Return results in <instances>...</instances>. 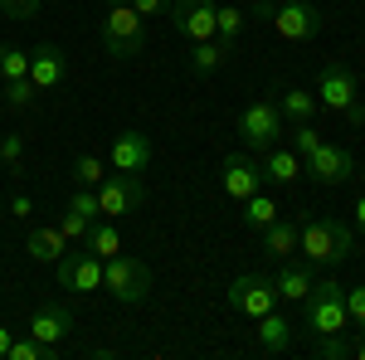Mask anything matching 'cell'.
Here are the masks:
<instances>
[{"label":"cell","mask_w":365,"mask_h":360,"mask_svg":"<svg viewBox=\"0 0 365 360\" xmlns=\"http://www.w3.org/2000/svg\"><path fill=\"white\" fill-rule=\"evenodd\" d=\"M297 249L307 253L312 268H336L356 253V234L346 220H302L297 224Z\"/></svg>","instance_id":"obj_1"},{"label":"cell","mask_w":365,"mask_h":360,"mask_svg":"<svg viewBox=\"0 0 365 360\" xmlns=\"http://www.w3.org/2000/svg\"><path fill=\"white\" fill-rule=\"evenodd\" d=\"M317 103H322L327 112H336L341 122H351V127H361V122H365L361 78H356L351 63H341V58H331V63L317 73Z\"/></svg>","instance_id":"obj_2"},{"label":"cell","mask_w":365,"mask_h":360,"mask_svg":"<svg viewBox=\"0 0 365 360\" xmlns=\"http://www.w3.org/2000/svg\"><path fill=\"white\" fill-rule=\"evenodd\" d=\"M302 307H307L312 336H336L351 326V317H346V287H341L336 277H317L312 292L302 297Z\"/></svg>","instance_id":"obj_3"},{"label":"cell","mask_w":365,"mask_h":360,"mask_svg":"<svg viewBox=\"0 0 365 360\" xmlns=\"http://www.w3.org/2000/svg\"><path fill=\"white\" fill-rule=\"evenodd\" d=\"M103 54H113L117 63L146 54V20H141L132 5H108V20H103Z\"/></svg>","instance_id":"obj_4"},{"label":"cell","mask_w":365,"mask_h":360,"mask_svg":"<svg viewBox=\"0 0 365 360\" xmlns=\"http://www.w3.org/2000/svg\"><path fill=\"white\" fill-rule=\"evenodd\" d=\"M103 287H108L122 307H137V302H146V292H151V268H146L141 258H132V253H117V258L103 263Z\"/></svg>","instance_id":"obj_5"},{"label":"cell","mask_w":365,"mask_h":360,"mask_svg":"<svg viewBox=\"0 0 365 360\" xmlns=\"http://www.w3.org/2000/svg\"><path fill=\"white\" fill-rule=\"evenodd\" d=\"M239 137L249 151H268V146H278L282 141V112L273 98H258L249 108L239 112Z\"/></svg>","instance_id":"obj_6"},{"label":"cell","mask_w":365,"mask_h":360,"mask_svg":"<svg viewBox=\"0 0 365 360\" xmlns=\"http://www.w3.org/2000/svg\"><path fill=\"white\" fill-rule=\"evenodd\" d=\"M268 25H273V34L287 39V44H312V39L322 34V10H317L312 0H282Z\"/></svg>","instance_id":"obj_7"},{"label":"cell","mask_w":365,"mask_h":360,"mask_svg":"<svg viewBox=\"0 0 365 360\" xmlns=\"http://www.w3.org/2000/svg\"><path fill=\"white\" fill-rule=\"evenodd\" d=\"M141 205H146V180H141V175H122V170H113V175L98 185V210H103L108 220L137 215Z\"/></svg>","instance_id":"obj_8"},{"label":"cell","mask_w":365,"mask_h":360,"mask_svg":"<svg viewBox=\"0 0 365 360\" xmlns=\"http://www.w3.org/2000/svg\"><path fill=\"white\" fill-rule=\"evenodd\" d=\"M229 307L239 312V317H263V312H273L278 307V287H273V277H263V273H244V277H234L229 282Z\"/></svg>","instance_id":"obj_9"},{"label":"cell","mask_w":365,"mask_h":360,"mask_svg":"<svg viewBox=\"0 0 365 360\" xmlns=\"http://www.w3.org/2000/svg\"><path fill=\"white\" fill-rule=\"evenodd\" d=\"M302 170L312 175V185H341V180H351L356 156H351V146H341V141H322L307 161H302Z\"/></svg>","instance_id":"obj_10"},{"label":"cell","mask_w":365,"mask_h":360,"mask_svg":"<svg viewBox=\"0 0 365 360\" xmlns=\"http://www.w3.org/2000/svg\"><path fill=\"white\" fill-rule=\"evenodd\" d=\"M54 273H58V287H68V292H98L103 287V258L93 249H73V253H63L54 263Z\"/></svg>","instance_id":"obj_11"},{"label":"cell","mask_w":365,"mask_h":360,"mask_svg":"<svg viewBox=\"0 0 365 360\" xmlns=\"http://www.w3.org/2000/svg\"><path fill=\"white\" fill-rule=\"evenodd\" d=\"M156 161V141L146 132H117L113 151H108V170H122V175H146Z\"/></svg>","instance_id":"obj_12"},{"label":"cell","mask_w":365,"mask_h":360,"mask_svg":"<svg viewBox=\"0 0 365 360\" xmlns=\"http://www.w3.org/2000/svg\"><path fill=\"white\" fill-rule=\"evenodd\" d=\"M215 0H170V29L180 34V39H190V44H200V39H215Z\"/></svg>","instance_id":"obj_13"},{"label":"cell","mask_w":365,"mask_h":360,"mask_svg":"<svg viewBox=\"0 0 365 360\" xmlns=\"http://www.w3.org/2000/svg\"><path fill=\"white\" fill-rule=\"evenodd\" d=\"M73 331H78V317H73V307H63V302H39L34 317H29V336H34V341L63 346Z\"/></svg>","instance_id":"obj_14"},{"label":"cell","mask_w":365,"mask_h":360,"mask_svg":"<svg viewBox=\"0 0 365 360\" xmlns=\"http://www.w3.org/2000/svg\"><path fill=\"white\" fill-rule=\"evenodd\" d=\"M220 185H225L229 200H249L253 190H263L268 180H263V166L253 161V156H244V151H234V156H225V166H220Z\"/></svg>","instance_id":"obj_15"},{"label":"cell","mask_w":365,"mask_h":360,"mask_svg":"<svg viewBox=\"0 0 365 360\" xmlns=\"http://www.w3.org/2000/svg\"><path fill=\"white\" fill-rule=\"evenodd\" d=\"M103 220V210H98V190H88V185H78V195L63 205V215H58V229H63V239L68 244H83L88 229Z\"/></svg>","instance_id":"obj_16"},{"label":"cell","mask_w":365,"mask_h":360,"mask_svg":"<svg viewBox=\"0 0 365 360\" xmlns=\"http://www.w3.org/2000/svg\"><path fill=\"white\" fill-rule=\"evenodd\" d=\"M29 78H34L39 93L63 88V78H68V54H63L58 44H39V49H29Z\"/></svg>","instance_id":"obj_17"},{"label":"cell","mask_w":365,"mask_h":360,"mask_svg":"<svg viewBox=\"0 0 365 360\" xmlns=\"http://www.w3.org/2000/svg\"><path fill=\"white\" fill-rule=\"evenodd\" d=\"M25 253L34 263H58L63 253H68V239H63V229L58 224H34L25 239Z\"/></svg>","instance_id":"obj_18"},{"label":"cell","mask_w":365,"mask_h":360,"mask_svg":"<svg viewBox=\"0 0 365 360\" xmlns=\"http://www.w3.org/2000/svg\"><path fill=\"white\" fill-rule=\"evenodd\" d=\"M292 322L282 317V312H263L258 317V351H268V356H287L292 351Z\"/></svg>","instance_id":"obj_19"},{"label":"cell","mask_w":365,"mask_h":360,"mask_svg":"<svg viewBox=\"0 0 365 360\" xmlns=\"http://www.w3.org/2000/svg\"><path fill=\"white\" fill-rule=\"evenodd\" d=\"M195 54H190V73L195 78H210V73H220L229 58H234V44H225V39H200V44H190Z\"/></svg>","instance_id":"obj_20"},{"label":"cell","mask_w":365,"mask_h":360,"mask_svg":"<svg viewBox=\"0 0 365 360\" xmlns=\"http://www.w3.org/2000/svg\"><path fill=\"white\" fill-rule=\"evenodd\" d=\"M258 234H263V253H268V258H278V263H287V258L297 253V224L282 220V215L273 224H263Z\"/></svg>","instance_id":"obj_21"},{"label":"cell","mask_w":365,"mask_h":360,"mask_svg":"<svg viewBox=\"0 0 365 360\" xmlns=\"http://www.w3.org/2000/svg\"><path fill=\"white\" fill-rule=\"evenodd\" d=\"M317 108L322 103H317L312 88H282L278 93V112H282V122H292V127L297 122H317Z\"/></svg>","instance_id":"obj_22"},{"label":"cell","mask_w":365,"mask_h":360,"mask_svg":"<svg viewBox=\"0 0 365 360\" xmlns=\"http://www.w3.org/2000/svg\"><path fill=\"white\" fill-rule=\"evenodd\" d=\"M297 175H302V156H297V151H282V146H268V151H263V180L292 185Z\"/></svg>","instance_id":"obj_23"},{"label":"cell","mask_w":365,"mask_h":360,"mask_svg":"<svg viewBox=\"0 0 365 360\" xmlns=\"http://www.w3.org/2000/svg\"><path fill=\"white\" fill-rule=\"evenodd\" d=\"M312 282H317V277H312V263H287V268L273 277V287H278L282 302H302V297L312 292Z\"/></svg>","instance_id":"obj_24"},{"label":"cell","mask_w":365,"mask_h":360,"mask_svg":"<svg viewBox=\"0 0 365 360\" xmlns=\"http://www.w3.org/2000/svg\"><path fill=\"white\" fill-rule=\"evenodd\" d=\"M244 29H249V10H239V5H220V10H215V39L234 44Z\"/></svg>","instance_id":"obj_25"},{"label":"cell","mask_w":365,"mask_h":360,"mask_svg":"<svg viewBox=\"0 0 365 360\" xmlns=\"http://www.w3.org/2000/svg\"><path fill=\"white\" fill-rule=\"evenodd\" d=\"M83 249H93L98 258H103V263H108V258H117V253H122V239H117V224H103V220H98L93 229H88Z\"/></svg>","instance_id":"obj_26"},{"label":"cell","mask_w":365,"mask_h":360,"mask_svg":"<svg viewBox=\"0 0 365 360\" xmlns=\"http://www.w3.org/2000/svg\"><path fill=\"white\" fill-rule=\"evenodd\" d=\"M273 220H278V205H273V195L253 190L249 200H244V224H249V229H263V224H273Z\"/></svg>","instance_id":"obj_27"},{"label":"cell","mask_w":365,"mask_h":360,"mask_svg":"<svg viewBox=\"0 0 365 360\" xmlns=\"http://www.w3.org/2000/svg\"><path fill=\"white\" fill-rule=\"evenodd\" d=\"M10 78H29V54L20 44H0V83Z\"/></svg>","instance_id":"obj_28"},{"label":"cell","mask_w":365,"mask_h":360,"mask_svg":"<svg viewBox=\"0 0 365 360\" xmlns=\"http://www.w3.org/2000/svg\"><path fill=\"white\" fill-rule=\"evenodd\" d=\"M73 180L88 185V190H98V185L108 180V161H98V156H78V161H73Z\"/></svg>","instance_id":"obj_29"},{"label":"cell","mask_w":365,"mask_h":360,"mask_svg":"<svg viewBox=\"0 0 365 360\" xmlns=\"http://www.w3.org/2000/svg\"><path fill=\"white\" fill-rule=\"evenodd\" d=\"M0 93H5V103L10 108H34V98H39V88H34V78H10V83H0Z\"/></svg>","instance_id":"obj_30"},{"label":"cell","mask_w":365,"mask_h":360,"mask_svg":"<svg viewBox=\"0 0 365 360\" xmlns=\"http://www.w3.org/2000/svg\"><path fill=\"white\" fill-rule=\"evenodd\" d=\"M0 166L5 170L25 166V137H20V132H5V137H0Z\"/></svg>","instance_id":"obj_31"},{"label":"cell","mask_w":365,"mask_h":360,"mask_svg":"<svg viewBox=\"0 0 365 360\" xmlns=\"http://www.w3.org/2000/svg\"><path fill=\"white\" fill-rule=\"evenodd\" d=\"M312 351H317V356L322 360H351V341H346V336H317V346H312Z\"/></svg>","instance_id":"obj_32"},{"label":"cell","mask_w":365,"mask_h":360,"mask_svg":"<svg viewBox=\"0 0 365 360\" xmlns=\"http://www.w3.org/2000/svg\"><path fill=\"white\" fill-rule=\"evenodd\" d=\"M317 146H322V132H317L312 122H297V127H292V151H297V156L307 161V156L317 151Z\"/></svg>","instance_id":"obj_33"},{"label":"cell","mask_w":365,"mask_h":360,"mask_svg":"<svg viewBox=\"0 0 365 360\" xmlns=\"http://www.w3.org/2000/svg\"><path fill=\"white\" fill-rule=\"evenodd\" d=\"M0 15L5 20H34L39 15V0H0Z\"/></svg>","instance_id":"obj_34"},{"label":"cell","mask_w":365,"mask_h":360,"mask_svg":"<svg viewBox=\"0 0 365 360\" xmlns=\"http://www.w3.org/2000/svg\"><path fill=\"white\" fill-rule=\"evenodd\" d=\"M346 317H351V322H356V326L365 331V282H361V287H351V292H346Z\"/></svg>","instance_id":"obj_35"},{"label":"cell","mask_w":365,"mask_h":360,"mask_svg":"<svg viewBox=\"0 0 365 360\" xmlns=\"http://www.w3.org/2000/svg\"><path fill=\"white\" fill-rule=\"evenodd\" d=\"M132 10L141 20H151V15H170V0H132Z\"/></svg>","instance_id":"obj_36"},{"label":"cell","mask_w":365,"mask_h":360,"mask_svg":"<svg viewBox=\"0 0 365 360\" xmlns=\"http://www.w3.org/2000/svg\"><path fill=\"white\" fill-rule=\"evenodd\" d=\"M10 215H15V220H29V215H34V200H29V195H15V200H10Z\"/></svg>","instance_id":"obj_37"},{"label":"cell","mask_w":365,"mask_h":360,"mask_svg":"<svg viewBox=\"0 0 365 360\" xmlns=\"http://www.w3.org/2000/svg\"><path fill=\"white\" fill-rule=\"evenodd\" d=\"M273 10H278L273 0H253V5H249V15H253V20H263V25L273 20Z\"/></svg>","instance_id":"obj_38"},{"label":"cell","mask_w":365,"mask_h":360,"mask_svg":"<svg viewBox=\"0 0 365 360\" xmlns=\"http://www.w3.org/2000/svg\"><path fill=\"white\" fill-rule=\"evenodd\" d=\"M351 220H356V234H361V239H365V195H361V200H356V210H351Z\"/></svg>","instance_id":"obj_39"},{"label":"cell","mask_w":365,"mask_h":360,"mask_svg":"<svg viewBox=\"0 0 365 360\" xmlns=\"http://www.w3.org/2000/svg\"><path fill=\"white\" fill-rule=\"evenodd\" d=\"M10 341H15V336H10V326H0V360H5V351H10Z\"/></svg>","instance_id":"obj_40"},{"label":"cell","mask_w":365,"mask_h":360,"mask_svg":"<svg viewBox=\"0 0 365 360\" xmlns=\"http://www.w3.org/2000/svg\"><path fill=\"white\" fill-rule=\"evenodd\" d=\"M351 360H365V336H361V341H351Z\"/></svg>","instance_id":"obj_41"},{"label":"cell","mask_w":365,"mask_h":360,"mask_svg":"<svg viewBox=\"0 0 365 360\" xmlns=\"http://www.w3.org/2000/svg\"><path fill=\"white\" fill-rule=\"evenodd\" d=\"M108 5H132V0H108Z\"/></svg>","instance_id":"obj_42"},{"label":"cell","mask_w":365,"mask_h":360,"mask_svg":"<svg viewBox=\"0 0 365 360\" xmlns=\"http://www.w3.org/2000/svg\"><path fill=\"white\" fill-rule=\"evenodd\" d=\"M273 5H282V0H273Z\"/></svg>","instance_id":"obj_43"}]
</instances>
